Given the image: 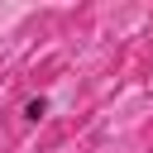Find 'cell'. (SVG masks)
I'll use <instances>...</instances> for the list:
<instances>
[{
    "label": "cell",
    "instance_id": "6da1fadb",
    "mask_svg": "<svg viewBox=\"0 0 153 153\" xmlns=\"http://www.w3.org/2000/svg\"><path fill=\"white\" fill-rule=\"evenodd\" d=\"M19 115H24V124H43V120L53 115V100H48V96H29V100L19 105Z\"/></svg>",
    "mask_w": 153,
    "mask_h": 153
}]
</instances>
